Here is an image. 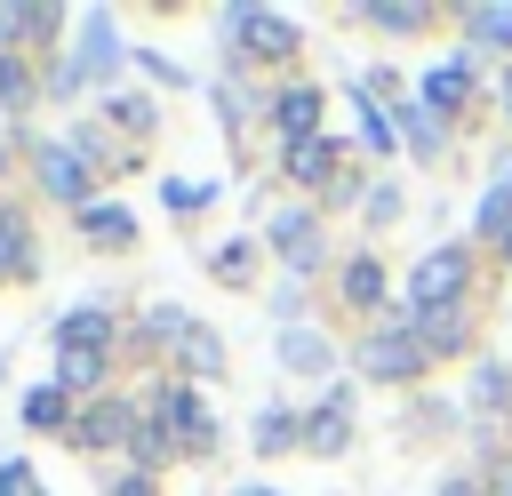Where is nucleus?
Masks as SVG:
<instances>
[{
	"mask_svg": "<svg viewBox=\"0 0 512 496\" xmlns=\"http://www.w3.org/2000/svg\"><path fill=\"white\" fill-rule=\"evenodd\" d=\"M0 160H8V136H0Z\"/></svg>",
	"mask_w": 512,
	"mask_h": 496,
	"instance_id": "obj_34",
	"label": "nucleus"
},
{
	"mask_svg": "<svg viewBox=\"0 0 512 496\" xmlns=\"http://www.w3.org/2000/svg\"><path fill=\"white\" fill-rule=\"evenodd\" d=\"M400 128H408V144H416V152H440V120H432L424 104H400Z\"/></svg>",
	"mask_w": 512,
	"mask_h": 496,
	"instance_id": "obj_20",
	"label": "nucleus"
},
{
	"mask_svg": "<svg viewBox=\"0 0 512 496\" xmlns=\"http://www.w3.org/2000/svg\"><path fill=\"white\" fill-rule=\"evenodd\" d=\"M40 184H48L56 200H80V192H88V168H80V152H72V144H48V152H40Z\"/></svg>",
	"mask_w": 512,
	"mask_h": 496,
	"instance_id": "obj_7",
	"label": "nucleus"
},
{
	"mask_svg": "<svg viewBox=\"0 0 512 496\" xmlns=\"http://www.w3.org/2000/svg\"><path fill=\"white\" fill-rule=\"evenodd\" d=\"M464 280H472V256H464V248H432V256H416V272H408V320H440V312H456V304H464Z\"/></svg>",
	"mask_w": 512,
	"mask_h": 496,
	"instance_id": "obj_1",
	"label": "nucleus"
},
{
	"mask_svg": "<svg viewBox=\"0 0 512 496\" xmlns=\"http://www.w3.org/2000/svg\"><path fill=\"white\" fill-rule=\"evenodd\" d=\"M24 424H32V432H72V424H64V384H32V392H24Z\"/></svg>",
	"mask_w": 512,
	"mask_h": 496,
	"instance_id": "obj_15",
	"label": "nucleus"
},
{
	"mask_svg": "<svg viewBox=\"0 0 512 496\" xmlns=\"http://www.w3.org/2000/svg\"><path fill=\"white\" fill-rule=\"evenodd\" d=\"M504 256H512V232H504Z\"/></svg>",
	"mask_w": 512,
	"mask_h": 496,
	"instance_id": "obj_33",
	"label": "nucleus"
},
{
	"mask_svg": "<svg viewBox=\"0 0 512 496\" xmlns=\"http://www.w3.org/2000/svg\"><path fill=\"white\" fill-rule=\"evenodd\" d=\"M112 496H152V480H144V472H128V480H120Z\"/></svg>",
	"mask_w": 512,
	"mask_h": 496,
	"instance_id": "obj_29",
	"label": "nucleus"
},
{
	"mask_svg": "<svg viewBox=\"0 0 512 496\" xmlns=\"http://www.w3.org/2000/svg\"><path fill=\"white\" fill-rule=\"evenodd\" d=\"M96 368H104V360H96V352H64V368H56V384H88V376H96Z\"/></svg>",
	"mask_w": 512,
	"mask_h": 496,
	"instance_id": "obj_27",
	"label": "nucleus"
},
{
	"mask_svg": "<svg viewBox=\"0 0 512 496\" xmlns=\"http://www.w3.org/2000/svg\"><path fill=\"white\" fill-rule=\"evenodd\" d=\"M280 360H288V368H328V344H320V336H304V328H296V336H288V344H280Z\"/></svg>",
	"mask_w": 512,
	"mask_h": 496,
	"instance_id": "obj_22",
	"label": "nucleus"
},
{
	"mask_svg": "<svg viewBox=\"0 0 512 496\" xmlns=\"http://www.w3.org/2000/svg\"><path fill=\"white\" fill-rule=\"evenodd\" d=\"M104 336H112L104 312H72V320H64V352H104Z\"/></svg>",
	"mask_w": 512,
	"mask_h": 496,
	"instance_id": "obj_17",
	"label": "nucleus"
},
{
	"mask_svg": "<svg viewBox=\"0 0 512 496\" xmlns=\"http://www.w3.org/2000/svg\"><path fill=\"white\" fill-rule=\"evenodd\" d=\"M0 96H8V104H24V96H32V80H24V64H16V56H0Z\"/></svg>",
	"mask_w": 512,
	"mask_h": 496,
	"instance_id": "obj_26",
	"label": "nucleus"
},
{
	"mask_svg": "<svg viewBox=\"0 0 512 496\" xmlns=\"http://www.w3.org/2000/svg\"><path fill=\"white\" fill-rule=\"evenodd\" d=\"M472 232H512V160H496V184L480 192V216H472Z\"/></svg>",
	"mask_w": 512,
	"mask_h": 496,
	"instance_id": "obj_10",
	"label": "nucleus"
},
{
	"mask_svg": "<svg viewBox=\"0 0 512 496\" xmlns=\"http://www.w3.org/2000/svg\"><path fill=\"white\" fill-rule=\"evenodd\" d=\"M344 296H352V304H376V296H384V272H376V256H352V264H344Z\"/></svg>",
	"mask_w": 512,
	"mask_h": 496,
	"instance_id": "obj_19",
	"label": "nucleus"
},
{
	"mask_svg": "<svg viewBox=\"0 0 512 496\" xmlns=\"http://www.w3.org/2000/svg\"><path fill=\"white\" fill-rule=\"evenodd\" d=\"M288 440H296V416H288V408H264V416H256V448L272 456V448H288Z\"/></svg>",
	"mask_w": 512,
	"mask_h": 496,
	"instance_id": "obj_21",
	"label": "nucleus"
},
{
	"mask_svg": "<svg viewBox=\"0 0 512 496\" xmlns=\"http://www.w3.org/2000/svg\"><path fill=\"white\" fill-rule=\"evenodd\" d=\"M344 424H352V392H328V400H320V416H312V432H304V440H312V448H320V456H336V448H344Z\"/></svg>",
	"mask_w": 512,
	"mask_h": 496,
	"instance_id": "obj_11",
	"label": "nucleus"
},
{
	"mask_svg": "<svg viewBox=\"0 0 512 496\" xmlns=\"http://www.w3.org/2000/svg\"><path fill=\"white\" fill-rule=\"evenodd\" d=\"M80 232H88V240H104V248H128V240H136V224H128V208H96V200L80 208Z\"/></svg>",
	"mask_w": 512,
	"mask_h": 496,
	"instance_id": "obj_13",
	"label": "nucleus"
},
{
	"mask_svg": "<svg viewBox=\"0 0 512 496\" xmlns=\"http://www.w3.org/2000/svg\"><path fill=\"white\" fill-rule=\"evenodd\" d=\"M120 56V40H112V16H88V40H80V56H72V72H64V88H80L88 72H104Z\"/></svg>",
	"mask_w": 512,
	"mask_h": 496,
	"instance_id": "obj_6",
	"label": "nucleus"
},
{
	"mask_svg": "<svg viewBox=\"0 0 512 496\" xmlns=\"http://www.w3.org/2000/svg\"><path fill=\"white\" fill-rule=\"evenodd\" d=\"M272 120H280L288 144H304V136L320 128V96H312V88H288V96H272Z\"/></svg>",
	"mask_w": 512,
	"mask_h": 496,
	"instance_id": "obj_9",
	"label": "nucleus"
},
{
	"mask_svg": "<svg viewBox=\"0 0 512 496\" xmlns=\"http://www.w3.org/2000/svg\"><path fill=\"white\" fill-rule=\"evenodd\" d=\"M504 496H512V480H504Z\"/></svg>",
	"mask_w": 512,
	"mask_h": 496,
	"instance_id": "obj_35",
	"label": "nucleus"
},
{
	"mask_svg": "<svg viewBox=\"0 0 512 496\" xmlns=\"http://www.w3.org/2000/svg\"><path fill=\"white\" fill-rule=\"evenodd\" d=\"M496 96H504V112H512V64H504V88H496Z\"/></svg>",
	"mask_w": 512,
	"mask_h": 496,
	"instance_id": "obj_31",
	"label": "nucleus"
},
{
	"mask_svg": "<svg viewBox=\"0 0 512 496\" xmlns=\"http://www.w3.org/2000/svg\"><path fill=\"white\" fill-rule=\"evenodd\" d=\"M24 264H32V232H24V216L0 208V272H24Z\"/></svg>",
	"mask_w": 512,
	"mask_h": 496,
	"instance_id": "obj_18",
	"label": "nucleus"
},
{
	"mask_svg": "<svg viewBox=\"0 0 512 496\" xmlns=\"http://www.w3.org/2000/svg\"><path fill=\"white\" fill-rule=\"evenodd\" d=\"M224 32H232L248 56H288V48H296V24H288V16H264V8H224Z\"/></svg>",
	"mask_w": 512,
	"mask_h": 496,
	"instance_id": "obj_2",
	"label": "nucleus"
},
{
	"mask_svg": "<svg viewBox=\"0 0 512 496\" xmlns=\"http://www.w3.org/2000/svg\"><path fill=\"white\" fill-rule=\"evenodd\" d=\"M328 168H336V144H328V136L288 144V176H296V184H328Z\"/></svg>",
	"mask_w": 512,
	"mask_h": 496,
	"instance_id": "obj_12",
	"label": "nucleus"
},
{
	"mask_svg": "<svg viewBox=\"0 0 512 496\" xmlns=\"http://www.w3.org/2000/svg\"><path fill=\"white\" fill-rule=\"evenodd\" d=\"M152 336H176V352H184V368H200V376H216V368H224V344H216V336H208L200 320H184V312H168V304L152 312Z\"/></svg>",
	"mask_w": 512,
	"mask_h": 496,
	"instance_id": "obj_3",
	"label": "nucleus"
},
{
	"mask_svg": "<svg viewBox=\"0 0 512 496\" xmlns=\"http://www.w3.org/2000/svg\"><path fill=\"white\" fill-rule=\"evenodd\" d=\"M360 360H368L376 376H416V368H424V344H416V328H408V320H392V328H376V336H368V352H360Z\"/></svg>",
	"mask_w": 512,
	"mask_h": 496,
	"instance_id": "obj_4",
	"label": "nucleus"
},
{
	"mask_svg": "<svg viewBox=\"0 0 512 496\" xmlns=\"http://www.w3.org/2000/svg\"><path fill=\"white\" fill-rule=\"evenodd\" d=\"M472 96V64L456 56V64H440V72H424V112H456Z\"/></svg>",
	"mask_w": 512,
	"mask_h": 496,
	"instance_id": "obj_8",
	"label": "nucleus"
},
{
	"mask_svg": "<svg viewBox=\"0 0 512 496\" xmlns=\"http://www.w3.org/2000/svg\"><path fill=\"white\" fill-rule=\"evenodd\" d=\"M472 40H496V48H512V8H472Z\"/></svg>",
	"mask_w": 512,
	"mask_h": 496,
	"instance_id": "obj_23",
	"label": "nucleus"
},
{
	"mask_svg": "<svg viewBox=\"0 0 512 496\" xmlns=\"http://www.w3.org/2000/svg\"><path fill=\"white\" fill-rule=\"evenodd\" d=\"M240 496H280V488H240Z\"/></svg>",
	"mask_w": 512,
	"mask_h": 496,
	"instance_id": "obj_32",
	"label": "nucleus"
},
{
	"mask_svg": "<svg viewBox=\"0 0 512 496\" xmlns=\"http://www.w3.org/2000/svg\"><path fill=\"white\" fill-rule=\"evenodd\" d=\"M440 496H480V488H472V480H448V488H440Z\"/></svg>",
	"mask_w": 512,
	"mask_h": 496,
	"instance_id": "obj_30",
	"label": "nucleus"
},
{
	"mask_svg": "<svg viewBox=\"0 0 512 496\" xmlns=\"http://www.w3.org/2000/svg\"><path fill=\"white\" fill-rule=\"evenodd\" d=\"M128 440H136V456H144V464H160V456H168V424H136Z\"/></svg>",
	"mask_w": 512,
	"mask_h": 496,
	"instance_id": "obj_25",
	"label": "nucleus"
},
{
	"mask_svg": "<svg viewBox=\"0 0 512 496\" xmlns=\"http://www.w3.org/2000/svg\"><path fill=\"white\" fill-rule=\"evenodd\" d=\"M272 248H280V256L304 272V264L320 256V240H312V216H280V224H272Z\"/></svg>",
	"mask_w": 512,
	"mask_h": 496,
	"instance_id": "obj_14",
	"label": "nucleus"
},
{
	"mask_svg": "<svg viewBox=\"0 0 512 496\" xmlns=\"http://www.w3.org/2000/svg\"><path fill=\"white\" fill-rule=\"evenodd\" d=\"M0 496H40V480L24 464H0Z\"/></svg>",
	"mask_w": 512,
	"mask_h": 496,
	"instance_id": "obj_28",
	"label": "nucleus"
},
{
	"mask_svg": "<svg viewBox=\"0 0 512 496\" xmlns=\"http://www.w3.org/2000/svg\"><path fill=\"white\" fill-rule=\"evenodd\" d=\"M160 408L176 416V432H184V448H208L216 432H208V416H200V400L192 392H160Z\"/></svg>",
	"mask_w": 512,
	"mask_h": 496,
	"instance_id": "obj_16",
	"label": "nucleus"
},
{
	"mask_svg": "<svg viewBox=\"0 0 512 496\" xmlns=\"http://www.w3.org/2000/svg\"><path fill=\"white\" fill-rule=\"evenodd\" d=\"M72 440H80V448H112V440H128V408H120V400L80 408V416H72Z\"/></svg>",
	"mask_w": 512,
	"mask_h": 496,
	"instance_id": "obj_5",
	"label": "nucleus"
},
{
	"mask_svg": "<svg viewBox=\"0 0 512 496\" xmlns=\"http://www.w3.org/2000/svg\"><path fill=\"white\" fill-rule=\"evenodd\" d=\"M368 24H384V32H416V24H424V8H400V0H376V8H368Z\"/></svg>",
	"mask_w": 512,
	"mask_h": 496,
	"instance_id": "obj_24",
	"label": "nucleus"
}]
</instances>
